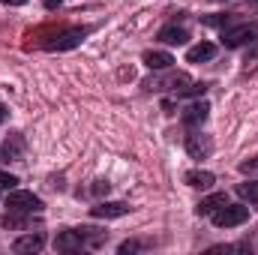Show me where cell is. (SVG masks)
Segmentation results:
<instances>
[{
  "mask_svg": "<svg viewBox=\"0 0 258 255\" xmlns=\"http://www.w3.org/2000/svg\"><path fill=\"white\" fill-rule=\"evenodd\" d=\"M129 207L126 201H99V204H93L90 207V216H96V219H120V216H126Z\"/></svg>",
  "mask_w": 258,
  "mask_h": 255,
  "instance_id": "8",
  "label": "cell"
},
{
  "mask_svg": "<svg viewBox=\"0 0 258 255\" xmlns=\"http://www.w3.org/2000/svg\"><path fill=\"white\" fill-rule=\"evenodd\" d=\"M3 120H6V105L0 102V123H3Z\"/></svg>",
  "mask_w": 258,
  "mask_h": 255,
  "instance_id": "26",
  "label": "cell"
},
{
  "mask_svg": "<svg viewBox=\"0 0 258 255\" xmlns=\"http://www.w3.org/2000/svg\"><path fill=\"white\" fill-rule=\"evenodd\" d=\"M189 84H192V78H189L186 72H165V75H150V78L144 81V90H150V93H162V90L180 93V90L189 87Z\"/></svg>",
  "mask_w": 258,
  "mask_h": 255,
  "instance_id": "3",
  "label": "cell"
},
{
  "mask_svg": "<svg viewBox=\"0 0 258 255\" xmlns=\"http://www.w3.org/2000/svg\"><path fill=\"white\" fill-rule=\"evenodd\" d=\"M102 240H105V231H99V228H69L63 234H57L54 249H60V252H78L84 246H99Z\"/></svg>",
  "mask_w": 258,
  "mask_h": 255,
  "instance_id": "1",
  "label": "cell"
},
{
  "mask_svg": "<svg viewBox=\"0 0 258 255\" xmlns=\"http://www.w3.org/2000/svg\"><path fill=\"white\" fill-rule=\"evenodd\" d=\"M186 186H192V189H210L213 183H216V177L210 174V171H201V168H195V171H186Z\"/></svg>",
  "mask_w": 258,
  "mask_h": 255,
  "instance_id": "15",
  "label": "cell"
},
{
  "mask_svg": "<svg viewBox=\"0 0 258 255\" xmlns=\"http://www.w3.org/2000/svg\"><path fill=\"white\" fill-rule=\"evenodd\" d=\"M216 3H219V0H216Z\"/></svg>",
  "mask_w": 258,
  "mask_h": 255,
  "instance_id": "28",
  "label": "cell"
},
{
  "mask_svg": "<svg viewBox=\"0 0 258 255\" xmlns=\"http://www.w3.org/2000/svg\"><path fill=\"white\" fill-rule=\"evenodd\" d=\"M210 219L216 228H234V225H243L249 219V207L246 204H222L219 210L210 213Z\"/></svg>",
  "mask_w": 258,
  "mask_h": 255,
  "instance_id": "4",
  "label": "cell"
},
{
  "mask_svg": "<svg viewBox=\"0 0 258 255\" xmlns=\"http://www.w3.org/2000/svg\"><path fill=\"white\" fill-rule=\"evenodd\" d=\"M201 24H207V27H225L228 15H201Z\"/></svg>",
  "mask_w": 258,
  "mask_h": 255,
  "instance_id": "20",
  "label": "cell"
},
{
  "mask_svg": "<svg viewBox=\"0 0 258 255\" xmlns=\"http://www.w3.org/2000/svg\"><path fill=\"white\" fill-rule=\"evenodd\" d=\"M204 90H207V84H204V81H192V84H189V87H183L177 96H201Z\"/></svg>",
  "mask_w": 258,
  "mask_h": 255,
  "instance_id": "19",
  "label": "cell"
},
{
  "mask_svg": "<svg viewBox=\"0 0 258 255\" xmlns=\"http://www.w3.org/2000/svg\"><path fill=\"white\" fill-rule=\"evenodd\" d=\"M15 186H18V177H15V174H6V171H0V189H15Z\"/></svg>",
  "mask_w": 258,
  "mask_h": 255,
  "instance_id": "21",
  "label": "cell"
},
{
  "mask_svg": "<svg viewBox=\"0 0 258 255\" xmlns=\"http://www.w3.org/2000/svg\"><path fill=\"white\" fill-rule=\"evenodd\" d=\"M240 174H249V177H255V180H258V156L240 162Z\"/></svg>",
  "mask_w": 258,
  "mask_h": 255,
  "instance_id": "18",
  "label": "cell"
},
{
  "mask_svg": "<svg viewBox=\"0 0 258 255\" xmlns=\"http://www.w3.org/2000/svg\"><path fill=\"white\" fill-rule=\"evenodd\" d=\"M87 33H90V27H66L60 33H54L51 39H45L42 48H48V51H69V48L81 45V39H84Z\"/></svg>",
  "mask_w": 258,
  "mask_h": 255,
  "instance_id": "5",
  "label": "cell"
},
{
  "mask_svg": "<svg viewBox=\"0 0 258 255\" xmlns=\"http://www.w3.org/2000/svg\"><path fill=\"white\" fill-rule=\"evenodd\" d=\"M27 216H30V213L9 210V213H3V216H0V225H3V228H24V225H27Z\"/></svg>",
  "mask_w": 258,
  "mask_h": 255,
  "instance_id": "16",
  "label": "cell"
},
{
  "mask_svg": "<svg viewBox=\"0 0 258 255\" xmlns=\"http://www.w3.org/2000/svg\"><path fill=\"white\" fill-rule=\"evenodd\" d=\"M258 42V21H243L237 27H225L222 30V45L225 48H243Z\"/></svg>",
  "mask_w": 258,
  "mask_h": 255,
  "instance_id": "2",
  "label": "cell"
},
{
  "mask_svg": "<svg viewBox=\"0 0 258 255\" xmlns=\"http://www.w3.org/2000/svg\"><path fill=\"white\" fill-rule=\"evenodd\" d=\"M222 204H228L225 192H213V195H207V198H201V201L195 204V213H198V216H210V213L219 210Z\"/></svg>",
  "mask_w": 258,
  "mask_h": 255,
  "instance_id": "13",
  "label": "cell"
},
{
  "mask_svg": "<svg viewBox=\"0 0 258 255\" xmlns=\"http://www.w3.org/2000/svg\"><path fill=\"white\" fill-rule=\"evenodd\" d=\"M3 3H6V6H24L27 0H3Z\"/></svg>",
  "mask_w": 258,
  "mask_h": 255,
  "instance_id": "25",
  "label": "cell"
},
{
  "mask_svg": "<svg viewBox=\"0 0 258 255\" xmlns=\"http://www.w3.org/2000/svg\"><path fill=\"white\" fill-rule=\"evenodd\" d=\"M42 3H45V9H57V6H60L63 0H42Z\"/></svg>",
  "mask_w": 258,
  "mask_h": 255,
  "instance_id": "24",
  "label": "cell"
},
{
  "mask_svg": "<svg viewBox=\"0 0 258 255\" xmlns=\"http://www.w3.org/2000/svg\"><path fill=\"white\" fill-rule=\"evenodd\" d=\"M186 153L192 159H207L213 153V138L204 135V132H198V129H189V135H186Z\"/></svg>",
  "mask_w": 258,
  "mask_h": 255,
  "instance_id": "7",
  "label": "cell"
},
{
  "mask_svg": "<svg viewBox=\"0 0 258 255\" xmlns=\"http://www.w3.org/2000/svg\"><path fill=\"white\" fill-rule=\"evenodd\" d=\"M237 195H240L243 201H249V204H258V180L249 177L246 183H237Z\"/></svg>",
  "mask_w": 258,
  "mask_h": 255,
  "instance_id": "17",
  "label": "cell"
},
{
  "mask_svg": "<svg viewBox=\"0 0 258 255\" xmlns=\"http://www.w3.org/2000/svg\"><path fill=\"white\" fill-rule=\"evenodd\" d=\"M45 246V234L42 231H30V234H21L15 243H12V252L27 255V252H39Z\"/></svg>",
  "mask_w": 258,
  "mask_h": 255,
  "instance_id": "10",
  "label": "cell"
},
{
  "mask_svg": "<svg viewBox=\"0 0 258 255\" xmlns=\"http://www.w3.org/2000/svg\"><path fill=\"white\" fill-rule=\"evenodd\" d=\"M216 54V45L213 42H198L192 45L189 51H186V63H204V60H210Z\"/></svg>",
  "mask_w": 258,
  "mask_h": 255,
  "instance_id": "14",
  "label": "cell"
},
{
  "mask_svg": "<svg viewBox=\"0 0 258 255\" xmlns=\"http://www.w3.org/2000/svg\"><path fill=\"white\" fill-rule=\"evenodd\" d=\"M141 60H144L147 69H153V72H165V69H171V63H174V57L168 51H144Z\"/></svg>",
  "mask_w": 258,
  "mask_h": 255,
  "instance_id": "12",
  "label": "cell"
},
{
  "mask_svg": "<svg viewBox=\"0 0 258 255\" xmlns=\"http://www.w3.org/2000/svg\"><path fill=\"white\" fill-rule=\"evenodd\" d=\"M6 207L9 210H18V213H42V198L33 195V192H24V189H9L6 195Z\"/></svg>",
  "mask_w": 258,
  "mask_h": 255,
  "instance_id": "6",
  "label": "cell"
},
{
  "mask_svg": "<svg viewBox=\"0 0 258 255\" xmlns=\"http://www.w3.org/2000/svg\"><path fill=\"white\" fill-rule=\"evenodd\" d=\"M141 246H144V243H141V240H123V243H120V255L138 252V249H141Z\"/></svg>",
  "mask_w": 258,
  "mask_h": 255,
  "instance_id": "22",
  "label": "cell"
},
{
  "mask_svg": "<svg viewBox=\"0 0 258 255\" xmlns=\"http://www.w3.org/2000/svg\"><path fill=\"white\" fill-rule=\"evenodd\" d=\"M207 114H210V105H207L204 99H198V102H192V105H186V108H183L180 120H183V126H186V129H198L204 120H207Z\"/></svg>",
  "mask_w": 258,
  "mask_h": 255,
  "instance_id": "9",
  "label": "cell"
},
{
  "mask_svg": "<svg viewBox=\"0 0 258 255\" xmlns=\"http://www.w3.org/2000/svg\"><path fill=\"white\" fill-rule=\"evenodd\" d=\"M249 3H252V6H258V0H249Z\"/></svg>",
  "mask_w": 258,
  "mask_h": 255,
  "instance_id": "27",
  "label": "cell"
},
{
  "mask_svg": "<svg viewBox=\"0 0 258 255\" xmlns=\"http://www.w3.org/2000/svg\"><path fill=\"white\" fill-rule=\"evenodd\" d=\"M156 39L165 42V45H183L189 39V30L186 27H177V24H165V27H159Z\"/></svg>",
  "mask_w": 258,
  "mask_h": 255,
  "instance_id": "11",
  "label": "cell"
},
{
  "mask_svg": "<svg viewBox=\"0 0 258 255\" xmlns=\"http://www.w3.org/2000/svg\"><path fill=\"white\" fill-rule=\"evenodd\" d=\"M93 195H108V183L105 180H96L93 183Z\"/></svg>",
  "mask_w": 258,
  "mask_h": 255,
  "instance_id": "23",
  "label": "cell"
}]
</instances>
